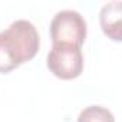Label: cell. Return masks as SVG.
<instances>
[{
  "mask_svg": "<svg viewBox=\"0 0 122 122\" xmlns=\"http://www.w3.org/2000/svg\"><path fill=\"white\" fill-rule=\"evenodd\" d=\"M40 48V37L34 24L16 20L0 31V74H7L33 60Z\"/></svg>",
  "mask_w": 122,
  "mask_h": 122,
  "instance_id": "1",
  "label": "cell"
},
{
  "mask_svg": "<svg viewBox=\"0 0 122 122\" xmlns=\"http://www.w3.org/2000/svg\"><path fill=\"white\" fill-rule=\"evenodd\" d=\"M53 44H75L82 46L87 38V21L74 10L58 11L50 24Z\"/></svg>",
  "mask_w": 122,
  "mask_h": 122,
  "instance_id": "2",
  "label": "cell"
},
{
  "mask_svg": "<svg viewBox=\"0 0 122 122\" xmlns=\"http://www.w3.org/2000/svg\"><path fill=\"white\" fill-rule=\"evenodd\" d=\"M48 70L61 80H74L84 70V57L80 46L53 44L47 56Z\"/></svg>",
  "mask_w": 122,
  "mask_h": 122,
  "instance_id": "3",
  "label": "cell"
},
{
  "mask_svg": "<svg viewBox=\"0 0 122 122\" xmlns=\"http://www.w3.org/2000/svg\"><path fill=\"white\" fill-rule=\"evenodd\" d=\"M102 33L112 41H122V1H111L99 11Z\"/></svg>",
  "mask_w": 122,
  "mask_h": 122,
  "instance_id": "4",
  "label": "cell"
},
{
  "mask_svg": "<svg viewBox=\"0 0 122 122\" xmlns=\"http://www.w3.org/2000/svg\"><path fill=\"white\" fill-rule=\"evenodd\" d=\"M77 122H115V118L109 109L99 105H92L81 111Z\"/></svg>",
  "mask_w": 122,
  "mask_h": 122,
  "instance_id": "5",
  "label": "cell"
}]
</instances>
